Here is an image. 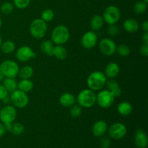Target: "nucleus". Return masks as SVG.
Segmentation results:
<instances>
[{
	"label": "nucleus",
	"instance_id": "31",
	"mask_svg": "<svg viewBox=\"0 0 148 148\" xmlns=\"http://www.w3.org/2000/svg\"><path fill=\"white\" fill-rule=\"evenodd\" d=\"M25 127L21 123H12L10 132L14 135H20L24 132Z\"/></svg>",
	"mask_w": 148,
	"mask_h": 148
},
{
	"label": "nucleus",
	"instance_id": "40",
	"mask_svg": "<svg viewBox=\"0 0 148 148\" xmlns=\"http://www.w3.org/2000/svg\"><path fill=\"white\" fill-rule=\"evenodd\" d=\"M142 29L144 32H148V21L145 20L142 24Z\"/></svg>",
	"mask_w": 148,
	"mask_h": 148
},
{
	"label": "nucleus",
	"instance_id": "13",
	"mask_svg": "<svg viewBox=\"0 0 148 148\" xmlns=\"http://www.w3.org/2000/svg\"><path fill=\"white\" fill-rule=\"evenodd\" d=\"M36 56V53L30 46H21L16 51V58L20 62H27L30 59H35Z\"/></svg>",
	"mask_w": 148,
	"mask_h": 148
},
{
	"label": "nucleus",
	"instance_id": "11",
	"mask_svg": "<svg viewBox=\"0 0 148 148\" xmlns=\"http://www.w3.org/2000/svg\"><path fill=\"white\" fill-rule=\"evenodd\" d=\"M127 132V129L123 123L116 122L111 124L108 129V133L111 138L114 140H120L125 137Z\"/></svg>",
	"mask_w": 148,
	"mask_h": 148
},
{
	"label": "nucleus",
	"instance_id": "12",
	"mask_svg": "<svg viewBox=\"0 0 148 148\" xmlns=\"http://www.w3.org/2000/svg\"><path fill=\"white\" fill-rule=\"evenodd\" d=\"M98 43V36L93 30L87 31L81 38V45L86 49H91L95 47Z\"/></svg>",
	"mask_w": 148,
	"mask_h": 148
},
{
	"label": "nucleus",
	"instance_id": "5",
	"mask_svg": "<svg viewBox=\"0 0 148 148\" xmlns=\"http://www.w3.org/2000/svg\"><path fill=\"white\" fill-rule=\"evenodd\" d=\"M10 98L13 106L17 108H25L29 103V97L27 94L19 89L12 92Z\"/></svg>",
	"mask_w": 148,
	"mask_h": 148
},
{
	"label": "nucleus",
	"instance_id": "23",
	"mask_svg": "<svg viewBox=\"0 0 148 148\" xmlns=\"http://www.w3.org/2000/svg\"><path fill=\"white\" fill-rule=\"evenodd\" d=\"M53 48H54V43L50 40H43L40 46L42 53H45L49 56H53Z\"/></svg>",
	"mask_w": 148,
	"mask_h": 148
},
{
	"label": "nucleus",
	"instance_id": "7",
	"mask_svg": "<svg viewBox=\"0 0 148 148\" xmlns=\"http://www.w3.org/2000/svg\"><path fill=\"white\" fill-rule=\"evenodd\" d=\"M19 65L14 61L7 59L0 64V71L4 77L14 78L18 75Z\"/></svg>",
	"mask_w": 148,
	"mask_h": 148
},
{
	"label": "nucleus",
	"instance_id": "37",
	"mask_svg": "<svg viewBox=\"0 0 148 148\" xmlns=\"http://www.w3.org/2000/svg\"><path fill=\"white\" fill-rule=\"evenodd\" d=\"M140 53L143 56H148V44L143 43L140 47Z\"/></svg>",
	"mask_w": 148,
	"mask_h": 148
},
{
	"label": "nucleus",
	"instance_id": "10",
	"mask_svg": "<svg viewBox=\"0 0 148 148\" xmlns=\"http://www.w3.org/2000/svg\"><path fill=\"white\" fill-rule=\"evenodd\" d=\"M116 44L114 40L109 38H104L98 44V49L102 54L107 56H111L116 53Z\"/></svg>",
	"mask_w": 148,
	"mask_h": 148
},
{
	"label": "nucleus",
	"instance_id": "38",
	"mask_svg": "<svg viewBox=\"0 0 148 148\" xmlns=\"http://www.w3.org/2000/svg\"><path fill=\"white\" fill-rule=\"evenodd\" d=\"M8 93L9 92H7L5 88L2 85H0V101H2L4 98L8 96Z\"/></svg>",
	"mask_w": 148,
	"mask_h": 148
},
{
	"label": "nucleus",
	"instance_id": "26",
	"mask_svg": "<svg viewBox=\"0 0 148 148\" xmlns=\"http://www.w3.org/2000/svg\"><path fill=\"white\" fill-rule=\"evenodd\" d=\"M33 87H34V84L30 79H21L17 83V88L26 93L30 92L33 90Z\"/></svg>",
	"mask_w": 148,
	"mask_h": 148
},
{
	"label": "nucleus",
	"instance_id": "46",
	"mask_svg": "<svg viewBox=\"0 0 148 148\" xmlns=\"http://www.w3.org/2000/svg\"><path fill=\"white\" fill-rule=\"evenodd\" d=\"M143 1H145V2H148V0H143Z\"/></svg>",
	"mask_w": 148,
	"mask_h": 148
},
{
	"label": "nucleus",
	"instance_id": "22",
	"mask_svg": "<svg viewBox=\"0 0 148 148\" xmlns=\"http://www.w3.org/2000/svg\"><path fill=\"white\" fill-rule=\"evenodd\" d=\"M67 49L63 45H56L53 48V56H55L59 60H64L67 57Z\"/></svg>",
	"mask_w": 148,
	"mask_h": 148
},
{
	"label": "nucleus",
	"instance_id": "36",
	"mask_svg": "<svg viewBox=\"0 0 148 148\" xmlns=\"http://www.w3.org/2000/svg\"><path fill=\"white\" fill-rule=\"evenodd\" d=\"M101 148H109L111 146V141L108 137H103L100 143Z\"/></svg>",
	"mask_w": 148,
	"mask_h": 148
},
{
	"label": "nucleus",
	"instance_id": "16",
	"mask_svg": "<svg viewBox=\"0 0 148 148\" xmlns=\"http://www.w3.org/2000/svg\"><path fill=\"white\" fill-rule=\"evenodd\" d=\"M120 72V66L116 62H111L108 64L105 67L104 74L107 78L114 79L119 75Z\"/></svg>",
	"mask_w": 148,
	"mask_h": 148
},
{
	"label": "nucleus",
	"instance_id": "41",
	"mask_svg": "<svg viewBox=\"0 0 148 148\" xmlns=\"http://www.w3.org/2000/svg\"><path fill=\"white\" fill-rule=\"evenodd\" d=\"M142 38H143V43L148 44V32H144V34H143Z\"/></svg>",
	"mask_w": 148,
	"mask_h": 148
},
{
	"label": "nucleus",
	"instance_id": "32",
	"mask_svg": "<svg viewBox=\"0 0 148 148\" xmlns=\"http://www.w3.org/2000/svg\"><path fill=\"white\" fill-rule=\"evenodd\" d=\"M82 113V108L79 105H73L69 108V114L72 117L77 118L80 116Z\"/></svg>",
	"mask_w": 148,
	"mask_h": 148
},
{
	"label": "nucleus",
	"instance_id": "3",
	"mask_svg": "<svg viewBox=\"0 0 148 148\" xmlns=\"http://www.w3.org/2000/svg\"><path fill=\"white\" fill-rule=\"evenodd\" d=\"M70 33L66 26L59 25L51 32V41L56 45H64L69 40Z\"/></svg>",
	"mask_w": 148,
	"mask_h": 148
},
{
	"label": "nucleus",
	"instance_id": "29",
	"mask_svg": "<svg viewBox=\"0 0 148 148\" xmlns=\"http://www.w3.org/2000/svg\"><path fill=\"white\" fill-rule=\"evenodd\" d=\"M116 52L119 56H122V57H126V56H128L130 54L131 50H130V48L127 44L122 43V44H120L119 46H116Z\"/></svg>",
	"mask_w": 148,
	"mask_h": 148
},
{
	"label": "nucleus",
	"instance_id": "14",
	"mask_svg": "<svg viewBox=\"0 0 148 148\" xmlns=\"http://www.w3.org/2000/svg\"><path fill=\"white\" fill-rule=\"evenodd\" d=\"M108 130V124L105 121L98 120L92 126V134L95 137H101L106 134Z\"/></svg>",
	"mask_w": 148,
	"mask_h": 148
},
{
	"label": "nucleus",
	"instance_id": "18",
	"mask_svg": "<svg viewBox=\"0 0 148 148\" xmlns=\"http://www.w3.org/2000/svg\"><path fill=\"white\" fill-rule=\"evenodd\" d=\"M107 87V90L114 95L115 98L119 97L121 95V88L120 87L119 84L114 79H107L106 84Z\"/></svg>",
	"mask_w": 148,
	"mask_h": 148
},
{
	"label": "nucleus",
	"instance_id": "9",
	"mask_svg": "<svg viewBox=\"0 0 148 148\" xmlns=\"http://www.w3.org/2000/svg\"><path fill=\"white\" fill-rule=\"evenodd\" d=\"M17 109L12 105H6L0 108V121L3 124L13 123L17 118Z\"/></svg>",
	"mask_w": 148,
	"mask_h": 148
},
{
	"label": "nucleus",
	"instance_id": "30",
	"mask_svg": "<svg viewBox=\"0 0 148 148\" xmlns=\"http://www.w3.org/2000/svg\"><path fill=\"white\" fill-rule=\"evenodd\" d=\"M54 12L51 9H46L42 11L40 14V18L46 23H48L53 20V19L54 18Z\"/></svg>",
	"mask_w": 148,
	"mask_h": 148
},
{
	"label": "nucleus",
	"instance_id": "44",
	"mask_svg": "<svg viewBox=\"0 0 148 148\" xmlns=\"http://www.w3.org/2000/svg\"><path fill=\"white\" fill-rule=\"evenodd\" d=\"M1 43H2V38H1V36H0V46H1Z\"/></svg>",
	"mask_w": 148,
	"mask_h": 148
},
{
	"label": "nucleus",
	"instance_id": "6",
	"mask_svg": "<svg viewBox=\"0 0 148 148\" xmlns=\"http://www.w3.org/2000/svg\"><path fill=\"white\" fill-rule=\"evenodd\" d=\"M102 17L108 25L116 24L121 18V11L116 6L110 5L105 9Z\"/></svg>",
	"mask_w": 148,
	"mask_h": 148
},
{
	"label": "nucleus",
	"instance_id": "34",
	"mask_svg": "<svg viewBox=\"0 0 148 148\" xmlns=\"http://www.w3.org/2000/svg\"><path fill=\"white\" fill-rule=\"evenodd\" d=\"M30 1L31 0H13V4L16 8L24 10L30 5Z\"/></svg>",
	"mask_w": 148,
	"mask_h": 148
},
{
	"label": "nucleus",
	"instance_id": "4",
	"mask_svg": "<svg viewBox=\"0 0 148 148\" xmlns=\"http://www.w3.org/2000/svg\"><path fill=\"white\" fill-rule=\"evenodd\" d=\"M48 30L47 23L41 18L35 19L30 23L29 31L30 35L36 39H41L46 36Z\"/></svg>",
	"mask_w": 148,
	"mask_h": 148
},
{
	"label": "nucleus",
	"instance_id": "28",
	"mask_svg": "<svg viewBox=\"0 0 148 148\" xmlns=\"http://www.w3.org/2000/svg\"><path fill=\"white\" fill-rule=\"evenodd\" d=\"M147 9V3L144 1H138L134 4V12L137 14H144Z\"/></svg>",
	"mask_w": 148,
	"mask_h": 148
},
{
	"label": "nucleus",
	"instance_id": "19",
	"mask_svg": "<svg viewBox=\"0 0 148 148\" xmlns=\"http://www.w3.org/2000/svg\"><path fill=\"white\" fill-rule=\"evenodd\" d=\"M123 27L130 33H134L140 29V24L135 19H127L123 23Z\"/></svg>",
	"mask_w": 148,
	"mask_h": 148
},
{
	"label": "nucleus",
	"instance_id": "47",
	"mask_svg": "<svg viewBox=\"0 0 148 148\" xmlns=\"http://www.w3.org/2000/svg\"><path fill=\"white\" fill-rule=\"evenodd\" d=\"M0 108H1V103H0Z\"/></svg>",
	"mask_w": 148,
	"mask_h": 148
},
{
	"label": "nucleus",
	"instance_id": "39",
	"mask_svg": "<svg viewBox=\"0 0 148 148\" xmlns=\"http://www.w3.org/2000/svg\"><path fill=\"white\" fill-rule=\"evenodd\" d=\"M6 132H7V131H6L4 124H3V123H1V122H0V137H3V136L5 134Z\"/></svg>",
	"mask_w": 148,
	"mask_h": 148
},
{
	"label": "nucleus",
	"instance_id": "33",
	"mask_svg": "<svg viewBox=\"0 0 148 148\" xmlns=\"http://www.w3.org/2000/svg\"><path fill=\"white\" fill-rule=\"evenodd\" d=\"M14 8V4L12 3L7 1V2H4L1 4V7H0V10H1V13H3V14H9L12 12Z\"/></svg>",
	"mask_w": 148,
	"mask_h": 148
},
{
	"label": "nucleus",
	"instance_id": "45",
	"mask_svg": "<svg viewBox=\"0 0 148 148\" xmlns=\"http://www.w3.org/2000/svg\"><path fill=\"white\" fill-rule=\"evenodd\" d=\"M1 26H2V21H1V18H0V28L1 27Z\"/></svg>",
	"mask_w": 148,
	"mask_h": 148
},
{
	"label": "nucleus",
	"instance_id": "15",
	"mask_svg": "<svg viewBox=\"0 0 148 148\" xmlns=\"http://www.w3.org/2000/svg\"><path fill=\"white\" fill-rule=\"evenodd\" d=\"M147 137L144 131L139 129L134 134V143L138 148H146L147 146Z\"/></svg>",
	"mask_w": 148,
	"mask_h": 148
},
{
	"label": "nucleus",
	"instance_id": "24",
	"mask_svg": "<svg viewBox=\"0 0 148 148\" xmlns=\"http://www.w3.org/2000/svg\"><path fill=\"white\" fill-rule=\"evenodd\" d=\"M33 68L30 65H25L19 69L18 76L21 79H30L33 75Z\"/></svg>",
	"mask_w": 148,
	"mask_h": 148
},
{
	"label": "nucleus",
	"instance_id": "25",
	"mask_svg": "<svg viewBox=\"0 0 148 148\" xmlns=\"http://www.w3.org/2000/svg\"><path fill=\"white\" fill-rule=\"evenodd\" d=\"M2 85L5 88L7 92H10L14 91L17 89V82L14 78L12 77H5L3 79Z\"/></svg>",
	"mask_w": 148,
	"mask_h": 148
},
{
	"label": "nucleus",
	"instance_id": "42",
	"mask_svg": "<svg viewBox=\"0 0 148 148\" xmlns=\"http://www.w3.org/2000/svg\"><path fill=\"white\" fill-rule=\"evenodd\" d=\"M2 102H3V103L7 104V105H8V104L10 103H11V101H10V97L7 96L5 98H4V99L2 100Z\"/></svg>",
	"mask_w": 148,
	"mask_h": 148
},
{
	"label": "nucleus",
	"instance_id": "21",
	"mask_svg": "<svg viewBox=\"0 0 148 148\" xmlns=\"http://www.w3.org/2000/svg\"><path fill=\"white\" fill-rule=\"evenodd\" d=\"M103 19L102 16L100 14H95V15L92 16L90 21V25L91 29L95 32L101 30L103 26Z\"/></svg>",
	"mask_w": 148,
	"mask_h": 148
},
{
	"label": "nucleus",
	"instance_id": "20",
	"mask_svg": "<svg viewBox=\"0 0 148 148\" xmlns=\"http://www.w3.org/2000/svg\"><path fill=\"white\" fill-rule=\"evenodd\" d=\"M133 107L128 101H122L117 106V111L123 116H128L132 113Z\"/></svg>",
	"mask_w": 148,
	"mask_h": 148
},
{
	"label": "nucleus",
	"instance_id": "8",
	"mask_svg": "<svg viewBox=\"0 0 148 148\" xmlns=\"http://www.w3.org/2000/svg\"><path fill=\"white\" fill-rule=\"evenodd\" d=\"M115 98L108 90H101L96 95V103L101 108H108L114 104Z\"/></svg>",
	"mask_w": 148,
	"mask_h": 148
},
{
	"label": "nucleus",
	"instance_id": "35",
	"mask_svg": "<svg viewBox=\"0 0 148 148\" xmlns=\"http://www.w3.org/2000/svg\"><path fill=\"white\" fill-rule=\"evenodd\" d=\"M107 32L111 36H116L119 33V28L116 24L109 25L107 29Z\"/></svg>",
	"mask_w": 148,
	"mask_h": 148
},
{
	"label": "nucleus",
	"instance_id": "2",
	"mask_svg": "<svg viewBox=\"0 0 148 148\" xmlns=\"http://www.w3.org/2000/svg\"><path fill=\"white\" fill-rule=\"evenodd\" d=\"M76 101L82 108H91L96 103V93L89 88L84 89L78 93Z\"/></svg>",
	"mask_w": 148,
	"mask_h": 148
},
{
	"label": "nucleus",
	"instance_id": "17",
	"mask_svg": "<svg viewBox=\"0 0 148 148\" xmlns=\"http://www.w3.org/2000/svg\"><path fill=\"white\" fill-rule=\"evenodd\" d=\"M59 101L60 105H62L63 107L70 108L76 103V98L70 92H64L60 95Z\"/></svg>",
	"mask_w": 148,
	"mask_h": 148
},
{
	"label": "nucleus",
	"instance_id": "27",
	"mask_svg": "<svg viewBox=\"0 0 148 148\" xmlns=\"http://www.w3.org/2000/svg\"><path fill=\"white\" fill-rule=\"evenodd\" d=\"M0 49L3 53L10 54V53L14 52L16 49V45L12 40H6V41L2 42L1 46H0Z\"/></svg>",
	"mask_w": 148,
	"mask_h": 148
},
{
	"label": "nucleus",
	"instance_id": "1",
	"mask_svg": "<svg viewBox=\"0 0 148 148\" xmlns=\"http://www.w3.org/2000/svg\"><path fill=\"white\" fill-rule=\"evenodd\" d=\"M107 82V77L103 72L101 71H94L91 72L87 79V85L88 88L93 91L102 90Z\"/></svg>",
	"mask_w": 148,
	"mask_h": 148
},
{
	"label": "nucleus",
	"instance_id": "43",
	"mask_svg": "<svg viewBox=\"0 0 148 148\" xmlns=\"http://www.w3.org/2000/svg\"><path fill=\"white\" fill-rule=\"evenodd\" d=\"M4 76L3 75V74L1 73V71H0V82L3 80V79H4Z\"/></svg>",
	"mask_w": 148,
	"mask_h": 148
}]
</instances>
